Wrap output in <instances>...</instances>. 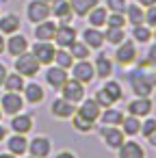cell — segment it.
Returning <instances> with one entry per match:
<instances>
[{
	"mask_svg": "<svg viewBox=\"0 0 156 158\" xmlns=\"http://www.w3.org/2000/svg\"><path fill=\"white\" fill-rule=\"evenodd\" d=\"M102 89L111 95V100L117 104V102H121L124 100V87H121V82L119 80H113V78H104V85H102Z\"/></svg>",
	"mask_w": 156,
	"mask_h": 158,
	"instance_id": "30",
	"label": "cell"
},
{
	"mask_svg": "<svg viewBox=\"0 0 156 158\" xmlns=\"http://www.w3.org/2000/svg\"><path fill=\"white\" fill-rule=\"evenodd\" d=\"M124 39H126V31H124V28H108V26H106V31H104V41H106V44L117 46V44H121Z\"/></svg>",
	"mask_w": 156,
	"mask_h": 158,
	"instance_id": "37",
	"label": "cell"
},
{
	"mask_svg": "<svg viewBox=\"0 0 156 158\" xmlns=\"http://www.w3.org/2000/svg\"><path fill=\"white\" fill-rule=\"evenodd\" d=\"M70 119H72L74 130H76V132H80V134H89V132H93V130H95V123H93V121H89L87 117H82L80 113H74Z\"/></svg>",
	"mask_w": 156,
	"mask_h": 158,
	"instance_id": "33",
	"label": "cell"
},
{
	"mask_svg": "<svg viewBox=\"0 0 156 158\" xmlns=\"http://www.w3.org/2000/svg\"><path fill=\"white\" fill-rule=\"evenodd\" d=\"M54 65H59V67H63V69H67V72H70V67L74 65V56L70 54V50H67V48H57Z\"/></svg>",
	"mask_w": 156,
	"mask_h": 158,
	"instance_id": "36",
	"label": "cell"
},
{
	"mask_svg": "<svg viewBox=\"0 0 156 158\" xmlns=\"http://www.w3.org/2000/svg\"><path fill=\"white\" fill-rule=\"evenodd\" d=\"M152 108H154V104H152L150 98H137V95H134V100H130L128 106H126L128 115H134V117H139V119L150 117Z\"/></svg>",
	"mask_w": 156,
	"mask_h": 158,
	"instance_id": "16",
	"label": "cell"
},
{
	"mask_svg": "<svg viewBox=\"0 0 156 158\" xmlns=\"http://www.w3.org/2000/svg\"><path fill=\"white\" fill-rule=\"evenodd\" d=\"M137 5H141L143 9H147V7H152V5H156V0H134Z\"/></svg>",
	"mask_w": 156,
	"mask_h": 158,
	"instance_id": "46",
	"label": "cell"
},
{
	"mask_svg": "<svg viewBox=\"0 0 156 158\" xmlns=\"http://www.w3.org/2000/svg\"><path fill=\"white\" fill-rule=\"evenodd\" d=\"M93 100H95V102L100 104V108H108V106H115V102L111 100V95H108V93H106V91H104L102 87H100V89L95 91V98H93Z\"/></svg>",
	"mask_w": 156,
	"mask_h": 158,
	"instance_id": "39",
	"label": "cell"
},
{
	"mask_svg": "<svg viewBox=\"0 0 156 158\" xmlns=\"http://www.w3.org/2000/svg\"><path fill=\"white\" fill-rule=\"evenodd\" d=\"M22 98L28 104H41L46 100V89L39 82H26L24 85V91H22Z\"/></svg>",
	"mask_w": 156,
	"mask_h": 158,
	"instance_id": "21",
	"label": "cell"
},
{
	"mask_svg": "<svg viewBox=\"0 0 156 158\" xmlns=\"http://www.w3.org/2000/svg\"><path fill=\"white\" fill-rule=\"evenodd\" d=\"M143 24H145V26H150V28H156V5H152V7H147V9H145Z\"/></svg>",
	"mask_w": 156,
	"mask_h": 158,
	"instance_id": "42",
	"label": "cell"
},
{
	"mask_svg": "<svg viewBox=\"0 0 156 158\" xmlns=\"http://www.w3.org/2000/svg\"><path fill=\"white\" fill-rule=\"evenodd\" d=\"M0 158H18V156H13V154H9V152H5V154H0Z\"/></svg>",
	"mask_w": 156,
	"mask_h": 158,
	"instance_id": "50",
	"label": "cell"
},
{
	"mask_svg": "<svg viewBox=\"0 0 156 158\" xmlns=\"http://www.w3.org/2000/svg\"><path fill=\"white\" fill-rule=\"evenodd\" d=\"M7 74H9L7 65H5V63H0V87H2V82H5V78H7Z\"/></svg>",
	"mask_w": 156,
	"mask_h": 158,
	"instance_id": "45",
	"label": "cell"
},
{
	"mask_svg": "<svg viewBox=\"0 0 156 158\" xmlns=\"http://www.w3.org/2000/svg\"><path fill=\"white\" fill-rule=\"evenodd\" d=\"M76 113H80L82 117H87L89 121H93V123H98V119H100V113H102V108H100V104L93 100V98H82V102H80V106L76 108Z\"/></svg>",
	"mask_w": 156,
	"mask_h": 158,
	"instance_id": "23",
	"label": "cell"
},
{
	"mask_svg": "<svg viewBox=\"0 0 156 158\" xmlns=\"http://www.w3.org/2000/svg\"><path fill=\"white\" fill-rule=\"evenodd\" d=\"M121 119H124V113L119 110V108H113V106H108V108H102V113H100V123L102 126H119L121 123Z\"/></svg>",
	"mask_w": 156,
	"mask_h": 158,
	"instance_id": "28",
	"label": "cell"
},
{
	"mask_svg": "<svg viewBox=\"0 0 156 158\" xmlns=\"http://www.w3.org/2000/svg\"><path fill=\"white\" fill-rule=\"evenodd\" d=\"M26 158H37V156H31V154H28V156H26Z\"/></svg>",
	"mask_w": 156,
	"mask_h": 158,
	"instance_id": "52",
	"label": "cell"
},
{
	"mask_svg": "<svg viewBox=\"0 0 156 158\" xmlns=\"http://www.w3.org/2000/svg\"><path fill=\"white\" fill-rule=\"evenodd\" d=\"M76 113V104L67 102L65 98H54L50 102V115L54 119H70Z\"/></svg>",
	"mask_w": 156,
	"mask_h": 158,
	"instance_id": "14",
	"label": "cell"
},
{
	"mask_svg": "<svg viewBox=\"0 0 156 158\" xmlns=\"http://www.w3.org/2000/svg\"><path fill=\"white\" fill-rule=\"evenodd\" d=\"M31 156H37V158H48L50 152H52V141L44 134H37L35 139L28 141V149H26Z\"/></svg>",
	"mask_w": 156,
	"mask_h": 158,
	"instance_id": "13",
	"label": "cell"
},
{
	"mask_svg": "<svg viewBox=\"0 0 156 158\" xmlns=\"http://www.w3.org/2000/svg\"><path fill=\"white\" fill-rule=\"evenodd\" d=\"M50 18V5L44 2V0H28L26 2V20L31 24L44 22Z\"/></svg>",
	"mask_w": 156,
	"mask_h": 158,
	"instance_id": "6",
	"label": "cell"
},
{
	"mask_svg": "<svg viewBox=\"0 0 156 158\" xmlns=\"http://www.w3.org/2000/svg\"><path fill=\"white\" fill-rule=\"evenodd\" d=\"M119 126H121L124 136H137L139 130H141V119L134 117V115H124V119H121Z\"/></svg>",
	"mask_w": 156,
	"mask_h": 158,
	"instance_id": "31",
	"label": "cell"
},
{
	"mask_svg": "<svg viewBox=\"0 0 156 158\" xmlns=\"http://www.w3.org/2000/svg\"><path fill=\"white\" fill-rule=\"evenodd\" d=\"M54 158H78L72 149H61V152H57L54 154Z\"/></svg>",
	"mask_w": 156,
	"mask_h": 158,
	"instance_id": "44",
	"label": "cell"
},
{
	"mask_svg": "<svg viewBox=\"0 0 156 158\" xmlns=\"http://www.w3.org/2000/svg\"><path fill=\"white\" fill-rule=\"evenodd\" d=\"M46 85L48 87H52V89H61L63 85H65V80L70 78V74H67V69H63V67H59V65H48V69H46Z\"/></svg>",
	"mask_w": 156,
	"mask_h": 158,
	"instance_id": "15",
	"label": "cell"
},
{
	"mask_svg": "<svg viewBox=\"0 0 156 158\" xmlns=\"http://www.w3.org/2000/svg\"><path fill=\"white\" fill-rule=\"evenodd\" d=\"M9 126H11V130L15 134H28L33 130V126H35V119L28 113H18V115L11 117V123Z\"/></svg>",
	"mask_w": 156,
	"mask_h": 158,
	"instance_id": "20",
	"label": "cell"
},
{
	"mask_svg": "<svg viewBox=\"0 0 156 158\" xmlns=\"http://www.w3.org/2000/svg\"><path fill=\"white\" fill-rule=\"evenodd\" d=\"M145 56H147V61H150L152 65H156V41L147 48V54H145Z\"/></svg>",
	"mask_w": 156,
	"mask_h": 158,
	"instance_id": "43",
	"label": "cell"
},
{
	"mask_svg": "<svg viewBox=\"0 0 156 158\" xmlns=\"http://www.w3.org/2000/svg\"><path fill=\"white\" fill-rule=\"evenodd\" d=\"M126 5H128V0H106V9L113 11V13H124L126 11Z\"/></svg>",
	"mask_w": 156,
	"mask_h": 158,
	"instance_id": "41",
	"label": "cell"
},
{
	"mask_svg": "<svg viewBox=\"0 0 156 158\" xmlns=\"http://www.w3.org/2000/svg\"><path fill=\"white\" fill-rule=\"evenodd\" d=\"M24 76H20L18 72H13V74H7V78H5V82H2V87H5V91H11V93H22L24 91Z\"/></svg>",
	"mask_w": 156,
	"mask_h": 158,
	"instance_id": "32",
	"label": "cell"
},
{
	"mask_svg": "<svg viewBox=\"0 0 156 158\" xmlns=\"http://www.w3.org/2000/svg\"><path fill=\"white\" fill-rule=\"evenodd\" d=\"M59 91H61V98H65V100L72 102V104H80L82 98H85V85L78 82V80H74V78H67L65 85H63Z\"/></svg>",
	"mask_w": 156,
	"mask_h": 158,
	"instance_id": "9",
	"label": "cell"
},
{
	"mask_svg": "<svg viewBox=\"0 0 156 158\" xmlns=\"http://www.w3.org/2000/svg\"><path fill=\"white\" fill-rule=\"evenodd\" d=\"M76 39H78V31H76L72 24H59L57 31H54L52 44H54L57 48H70Z\"/></svg>",
	"mask_w": 156,
	"mask_h": 158,
	"instance_id": "8",
	"label": "cell"
},
{
	"mask_svg": "<svg viewBox=\"0 0 156 158\" xmlns=\"http://www.w3.org/2000/svg\"><path fill=\"white\" fill-rule=\"evenodd\" d=\"M124 15H126V22H128V24L137 26V24H143L145 9H143L141 5H137V2H128V5H126V11H124Z\"/></svg>",
	"mask_w": 156,
	"mask_h": 158,
	"instance_id": "27",
	"label": "cell"
},
{
	"mask_svg": "<svg viewBox=\"0 0 156 158\" xmlns=\"http://www.w3.org/2000/svg\"><path fill=\"white\" fill-rule=\"evenodd\" d=\"M70 69H72V78L78 80V82H82V85H91L95 80V69H93V63L89 59L74 61V65Z\"/></svg>",
	"mask_w": 156,
	"mask_h": 158,
	"instance_id": "5",
	"label": "cell"
},
{
	"mask_svg": "<svg viewBox=\"0 0 156 158\" xmlns=\"http://www.w3.org/2000/svg\"><path fill=\"white\" fill-rule=\"evenodd\" d=\"M93 69H95V78H111L113 76V61L111 56H106L104 52H100L93 61Z\"/></svg>",
	"mask_w": 156,
	"mask_h": 158,
	"instance_id": "25",
	"label": "cell"
},
{
	"mask_svg": "<svg viewBox=\"0 0 156 158\" xmlns=\"http://www.w3.org/2000/svg\"><path fill=\"white\" fill-rule=\"evenodd\" d=\"M44 2H48V5H50V2H52V0H44Z\"/></svg>",
	"mask_w": 156,
	"mask_h": 158,
	"instance_id": "53",
	"label": "cell"
},
{
	"mask_svg": "<svg viewBox=\"0 0 156 158\" xmlns=\"http://www.w3.org/2000/svg\"><path fill=\"white\" fill-rule=\"evenodd\" d=\"M128 85H130V91L137 95V98H150L154 93V82L150 80L147 72L141 69V67H134L128 72Z\"/></svg>",
	"mask_w": 156,
	"mask_h": 158,
	"instance_id": "1",
	"label": "cell"
},
{
	"mask_svg": "<svg viewBox=\"0 0 156 158\" xmlns=\"http://www.w3.org/2000/svg\"><path fill=\"white\" fill-rule=\"evenodd\" d=\"M117 158H145L147 154H145V147L141 145V143H137V141H124L117 149Z\"/></svg>",
	"mask_w": 156,
	"mask_h": 158,
	"instance_id": "18",
	"label": "cell"
},
{
	"mask_svg": "<svg viewBox=\"0 0 156 158\" xmlns=\"http://www.w3.org/2000/svg\"><path fill=\"white\" fill-rule=\"evenodd\" d=\"M24 104H26V102H24L22 93H11V91H7L2 98H0V110H2V115H9V117L22 113Z\"/></svg>",
	"mask_w": 156,
	"mask_h": 158,
	"instance_id": "7",
	"label": "cell"
},
{
	"mask_svg": "<svg viewBox=\"0 0 156 158\" xmlns=\"http://www.w3.org/2000/svg\"><path fill=\"white\" fill-rule=\"evenodd\" d=\"M139 56V50H137V44L132 39H124L121 44H117V50H115V61L121 65V67H130L134 65Z\"/></svg>",
	"mask_w": 156,
	"mask_h": 158,
	"instance_id": "3",
	"label": "cell"
},
{
	"mask_svg": "<svg viewBox=\"0 0 156 158\" xmlns=\"http://www.w3.org/2000/svg\"><path fill=\"white\" fill-rule=\"evenodd\" d=\"M28 48H31V44H28V39L22 33L9 35V39L5 41V52H9L13 59L20 56V54H24V52H28Z\"/></svg>",
	"mask_w": 156,
	"mask_h": 158,
	"instance_id": "12",
	"label": "cell"
},
{
	"mask_svg": "<svg viewBox=\"0 0 156 158\" xmlns=\"http://www.w3.org/2000/svg\"><path fill=\"white\" fill-rule=\"evenodd\" d=\"M67 50H70V54L74 56V61H82V59H89V56H91V48H89L82 39H76Z\"/></svg>",
	"mask_w": 156,
	"mask_h": 158,
	"instance_id": "35",
	"label": "cell"
},
{
	"mask_svg": "<svg viewBox=\"0 0 156 158\" xmlns=\"http://www.w3.org/2000/svg\"><path fill=\"white\" fill-rule=\"evenodd\" d=\"M50 15H54V20L59 24H72V7H70V0H52L50 2Z\"/></svg>",
	"mask_w": 156,
	"mask_h": 158,
	"instance_id": "11",
	"label": "cell"
},
{
	"mask_svg": "<svg viewBox=\"0 0 156 158\" xmlns=\"http://www.w3.org/2000/svg\"><path fill=\"white\" fill-rule=\"evenodd\" d=\"M13 69H15L20 76H24V78H35V76L39 74L41 65H39V61H37V59L31 54V50H28V52H24V54H20V56L13 59Z\"/></svg>",
	"mask_w": 156,
	"mask_h": 158,
	"instance_id": "2",
	"label": "cell"
},
{
	"mask_svg": "<svg viewBox=\"0 0 156 158\" xmlns=\"http://www.w3.org/2000/svg\"><path fill=\"white\" fill-rule=\"evenodd\" d=\"M132 41H134V44H141V46L150 44V41H152V28L145 26V24L132 26Z\"/></svg>",
	"mask_w": 156,
	"mask_h": 158,
	"instance_id": "34",
	"label": "cell"
},
{
	"mask_svg": "<svg viewBox=\"0 0 156 158\" xmlns=\"http://www.w3.org/2000/svg\"><path fill=\"white\" fill-rule=\"evenodd\" d=\"M154 130H156V119H154V117H143V121H141V130H139V134L147 139V136H150V134H152Z\"/></svg>",
	"mask_w": 156,
	"mask_h": 158,
	"instance_id": "40",
	"label": "cell"
},
{
	"mask_svg": "<svg viewBox=\"0 0 156 158\" xmlns=\"http://www.w3.org/2000/svg\"><path fill=\"white\" fill-rule=\"evenodd\" d=\"M7 141V152L9 154H13V156H24L26 154V149H28V139H26V134H11V136H7L5 139Z\"/></svg>",
	"mask_w": 156,
	"mask_h": 158,
	"instance_id": "22",
	"label": "cell"
},
{
	"mask_svg": "<svg viewBox=\"0 0 156 158\" xmlns=\"http://www.w3.org/2000/svg\"><path fill=\"white\" fill-rule=\"evenodd\" d=\"M20 28H22V20L18 13H0V33L5 37L20 33Z\"/></svg>",
	"mask_w": 156,
	"mask_h": 158,
	"instance_id": "19",
	"label": "cell"
},
{
	"mask_svg": "<svg viewBox=\"0 0 156 158\" xmlns=\"http://www.w3.org/2000/svg\"><path fill=\"white\" fill-rule=\"evenodd\" d=\"M80 37H82V41H85L91 50H100V48L104 46V33H102V28L87 26V28L80 33Z\"/></svg>",
	"mask_w": 156,
	"mask_h": 158,
	"instance_id": "24",
	"label": "cell"
},
{
	"mask_svg": "<svg viewBox=\"0 0 156 158\" xmlns=\"http://www.w3.org/2000/svg\"><path fill=\"white\" fill-rule=\"evenodd\" d=\"M100 5V0H70V7H72V13L76 18H87V13Z\"/></svg>",
	"mask_w": 156,
	"mask_h": 158,
	"instance_id": "29",
	"label": "cell"
},
{
	"mask_svg": "<svg viewBox=\"0 0 156 158\" xmlns=\"http://www.w3.org/2000/svg\"><path fill=\"white\" fill-rule=\"evenodd\" d=\"M126 15L124 13H113V11H108V15H106V26L108 28H126Z\"/></svg>",
	"mask_w": 156,
	"mask_h": 158,
	"instance_id": "38",
	"label": "cell"
},
{
	"mask_svg": "<svg viewBox=\"0 0 156 158\" xmlns=\"http://www.w3.org/2000/svg\"><path fill=\"white\" fill-rule=\"evenodd\" d=\"M147 143H150V145H154V147H156V130H154V132H152V134H150V136H147Z\"/></svg>",
	"mask_w": 156,
	"mask_h": 158,
	"instance_id": "48",
	"label": "cell"
},
{
	"mask_svg": "<svg viewBox=\"0 0 156 158\" xmlns=\"http://www.w3.org/2000/svg\"><path fill=\"white\" fill-rule=\"evenodd\" d=\"M5 41H7V39H5V35H2V33H0V54H2V52H5Z\"/></svg>",
	"mask_w": 156,
	"mask_h": 158,
	"instance_id": "49",
	"label": "cell"
},
{
	"mask_svg": "<svg viewBox=\"0 0 156 158\" xmlns=\"http://www.w3.org/2000/svg\"><path fill=\"white\" fill-rule=\"evenodd\" d=\"M152 39L156 41V28H152Z\"/></svg>",
	"mask_w": 156,
	"mask_h": 158,
	"instance_id": "51",
	"label": "cell"
},
{
	"mask_svg": "<svg viewBox=\"0 0 156 158\" xmlns=\"http://www.w3.org/2000/svg\"><path fill=\"white\" fill-rule=\"evenodd\" d=\"M5 139H7V128H5L2 123H0V143H2Z\"/></svg>",
	"mask_w": 156,
	"mask_h": 158,
	"instance_id": "47",
	"label": "cell"
},
{
	"mask_svg": "<svg viewBox=\"0 0 156 158\" xmlns=\"http://www.w3.org/2000/svg\"><path fill=\"white\" fill-rule=\"evenodd\" d=\"M0 13H2V11H0Z\"/></svg>",
	"mask_w": 156,
	"mask_h": 158,
	"instance_id": "55",
	"label": "cell"
},
{
	"mask_svg": "<svg viewBox=\"0 0 156 158\" xmlns=\"http://www.w3.org/2000/svg\"><path fill=\"white\" fill-rule=\"evenodd\" d=\"M57 26H59V22L50 20V18H48V20H44V22L33 24V35H35V41H52Z\"/></svg>",
	"mask_w": 156,
	"mask_h": 158,
	"instance_id": "17",
	"label": "cell"
},
{
	"mask_svg": "<svg viewBox=\"0 0 156 158\" xmlns=\"http://www.w3.org/2000/svg\"><path fill=\"white\" fill-rule=\"evenodd\" d=\"M28 50H31V54L39 61V65H52V63H54L57 46H54L52 41H35Z\"/></svg>",
	"mask_w": 156,
	"mask_h": 158,
	"instance_id": "4",
	"label": "cell"
},
{
	"mask_svg": "<svg viewBox=\"0 0 156 158\" xmlns=\"http://www.w3.org/2000/svg\"><path fill=\"white\" fill-rule=\"evenodd\" d=\"M98 132H100V136H102V141H104V145H106L108 149H117V147L126 141L119 126H100Z\"/></svg>",
	"mask_w": 156,
	"mask_h": 158,
	"instance_id": "10",
	"label": "cell"
},
{
	"mask_svg": "<svg viewBox=\"0 0 156 158\" xmlns=\"http://www.w3.org/2000/svg\"><path fill=\"white\" fill-rule=\"evenodd\" d=\"M0 119H2V110H0Z\"/></svg>",
	"mask_w": 156,
	"mask_h": 158,
	"instance_id": "54",
	"label": "cell"
},
{
	"mask_svg": "<svg viewBox=\"0 0 156 158\" xmlns=\"http://www.w3.org/2000/svg\"><path fill=\"white\" fill-rule=\"evenodd\" d=\"M106 15H108V9H106L104 5L93 7V9L87 13L89 26H93V28H104V26H106Z\"/></svg>",
	"mask_w": 156,
	"mask_h": 158,
	"instance_id": "26",
	"label": "cell"
}]
</instances>
